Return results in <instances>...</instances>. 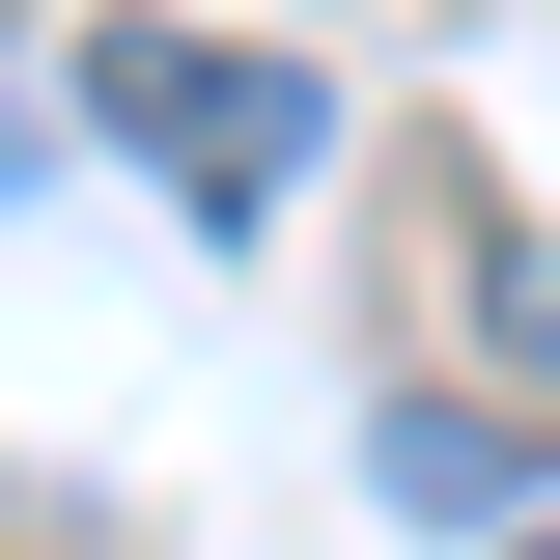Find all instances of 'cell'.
<instances>
[{
	"mask_svg": "<svg viewBox=\"0 0 560 560\" xmlns=\"http://www.w3.org/2000/svg\"><path fill=\"white\" fill-rule=\"evenodd\" d=\"M533 560H560V504H533Z\"/></svg>",
	"mask_w": 560,
	"mask_h": 560,
	"instance_id": "5",
	"label": "cell"
},
{
	"mask_svg": "<svg viewBox=\"0 0 560 560\" xmlns=\"http://www.w3.org/2000/svg\"><path fill=\"white\" fill-rule=\"evenodd\" d=\"M0 197H28V113H0Z\"/></svg>",
	"mask_w": 560,
	"mask_h": 560,
	"instance_id": "4",
	"label": "cell"
},
{
	"mask_svg": "<svg viewBox=\"0 0 560 560\" xmlns=\"http://www.w3.org/2000/svg\"><path fill=\"white\" fill-rule=\"evenodd\" d=\"M364 477H393L420 533H477V504H533V420H504V393H393V420H364Z\"/></svg>",
	"mask_w": 560,
	"mask_h": 560,
	"instance_id": "2",
	"label": "cell"
},
{
	"mask_svg": "<svg viewBox=\"0 0 560 560\" xmlns=\"http://www.w3.org/2000/svg\"><path fill=\"white\" fill-rule=\"evenodd\" d=\"M477 308H504V393H560V224H504V253H477Z\"/></svg>",
	"mask_w": 560,
	"mask_h": 560,
	"instance_id": "3",
	"label": "cell"
},
{
	"mask_svg": "<svg viewBox=\"0 0 560 560\" xmlns=\"http://www.w3.org/2000/svg\"><path fill=\"white\" fill-rule=\"evenodd\" d=\"M84 140H113L140 197H197V224H280L337 168V84L253 57V28H84Z\"/></svg>",
	"mask_w": 560,
	"mask_h": 560,
	"instance_id": "1",
	"label": "cell"
}]
</instances>
